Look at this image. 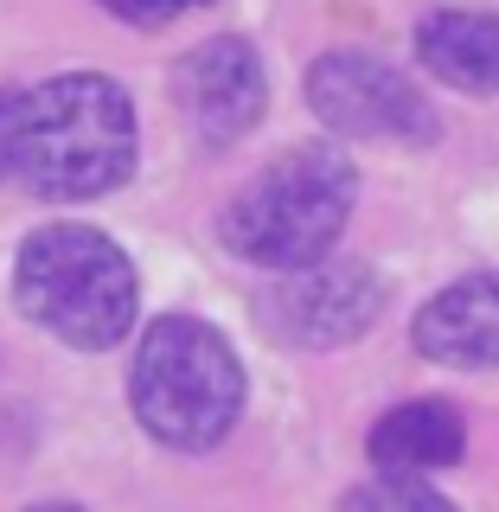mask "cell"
Here are the masks:
<instances>
[{"label": "cell", "instance_id": "4fadbf2b", "mask_svg": "<svg viewBox=\"0 0 499 512\" xmlns=\"http://www.w3.org/2000/svg\"><path fill=\"white\" fill-rule=\"evenodd\" d=\"M7 96L13 90H0V173H7Z\"/></svg>", "mask_w": 499, "mask_h": 512}, {"label": "cell", "instance_id": "5b68a950", "mask_svg": "<svg viewBox=\"0 0 499 512\" xmlns=\"http://www.w3.org/2000/svg\"><path fill=\"white\" fill-rule=\"evenodd\" d=\"M378 308H384V288L372 276V263L333 256V250L314 256V263L276 269V282L256 301L263 327L276 333L282 346H301V352H327V346L359 340L378 320Z\"/></svg>", "mask_w": 499, "mask_h": 512}, {"label": "cell", "instance_id": "8992f818", "mask_svg": "<svg viewBox=\"0 0 499 512\" xmlns=\"http://www.w3.org/2000/svg\"><path fill=\"white\" fill-rule=\"evenodd\" d=\"M308 103L333 135H352V141H410V148H429V141H436V109H429V96L416 90L397 64H384L372 52L314 58Z\"/></svg>", "mask_w": 499, "mask_h": 512}, {"label": "cell", "instance_id": "7c38bea8", "mask_svg": "<svg viewBox=\"0 0 499 512\" xmlns=\"http://www.w3.org/2000/svg\"><path fill=\"white\" fill-rule=\"evenodd\" d=\"M96 7L128 20V26H167V20H180V13L205 7V0H96Z\"/></svg>", "mask_w": 499, "mask_h": 512}, {"label": "cell", "instance_id": "9c48e42d", "mask_svg": "<svg viewBox=\"0 0 499 512\" xmlns=\"http://www.w3.org/2000/svg\"><path fill=\"white\" fill-rule=\"evenodd\" d=\"M416 64L442 77L448 90L499 96V13L480 7H442L416 26Z\"/></svg>", "mask_w": 499, "mask_h": 512}, {"label": "cell", "instance_id": "277c9868", "mask_svg": "<svg viewBox=\"0 0 499 512\" xmlns=\"http://www.w3.org/2000/svg\"><path fill=\"white\" fill-rule=\"evenodd\" d=\"M352 199H359V173L333 148H295L269 160L256 180L224 205V250L244 256L256 269H295L314 263L340 244Z\"/></svg>", "mask_w": 499, "mask_h": 512}, {"label": "cell", "instance_id": "7a4b0ae2", "mask_svg": "<svg viewBox=\"0 0 499 512\" xmlns=\"http://www.w3.org/2000/svg\"><path fill=\"white\" fill-rule=\"evenodd\" d=\"M128 404H135V423L154 442L199 455V448H218L237 429L244 365L212 320L160 314L141 333L135 372H128Z\"/></svg>", "mask_w": 499, "mask_h": 512}, {"label": "cell", "instance_id": "8fae6325", "mask_svg": "<svg viewBox=\"0 0 499 512\" xmlns=\"http://www.w3.org/2000/svg\"><path fill=\"white\" fill-rule=\"evenodd\" d=\"M340 512H455L442 500L436 487H423V474H384L378 480H365V487H352Z\"/></svg>", "mask_w": 499, "mask_h": 512}, {"label": "cell", "instance_id": "3957f363", "mask_svg": "<svg viewBox=\"0 0 499 512\" xmlns=\"http://www.w3.org/2000/svg\"><path fill=\"white\" fill-rule=\"evenodd\" d=\"M13 301L64 346L103 352L135 327V263L96 224H45L20 244Z\"/></svg>", "mask_w": 499, "mask_h": 512}, {"label": "cell", "instance_id": "5bb4252c", "mask_svg": "<svg viewBox=\"0 0 499 512\" xmlns=\"http://www.w3.org/2000/svg\"><path fill=\"white\" fill-rule=\"evenodd\" d=\"M26 512H77L71 500H45V506H26Z\"/></svg>", "mask_w": 499, "mask_h": 512}, {"label": "cell", "instance_id": "ba28073f", "mask_svg": "<svg viewBox=\"0 0 499 512\" xmlns=\"http://www.w3.org/2000/svg\"><path fill=\"white\" fill-rule=\"evenodd\" d=\"M410 340L436 365H461V372L499 365V269L461 276L442 295H429L416 327H410Z\"/></svg>", "mask_w": 499, "mask_h": 512}, {"label": "cell", "instance_id": "52a82bcc", "mask_svg": "<svg viewBox=\"0 0 499 512\" xmlns=\"http://www.w3.org/2000/svg\"><path fill=\"white\" fill-rule=\"evenodd\" d=\"M269 103V77L263 58L250 52V39H205L173 64V109L205 148H231L263 122Z\"/></svg>", "mask_w": 499, "mask_h": 512}, {"label": "cell", "instance_id": "6da1fadb", "mask_svg": "<svg viewBox=\"0 0 499 512\" xmlns=\"http://www.w3.org/2000/svg\"><path fill=\"white\" fill-rule=\"evenodd\" d=\"M7 173L39 199H103L135 173V103L103 71L7 96Z\"/></svg>", "mask_w": 499, "mask_h": 512}, {"label": "cell", "instance_id": "30bf717a", "mask_svg": "<svg viewBox=\"0 0 499 512\" xmlns=\"http://www.w3.org/2000/svg\"><path fill=\"white\" fill-rule=\"evenodd\" d=\"M461 448H468V423L448 397H416V404H397L378 416L365 455L378 461L384 474H436L455 468Z\"/></svg>", "mask_w": 499, "mask_h": 512}]
</instances>
